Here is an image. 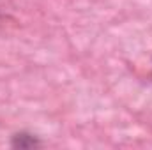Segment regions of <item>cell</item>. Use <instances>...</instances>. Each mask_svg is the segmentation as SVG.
Here are the masks:
<instances>
[{"mask_svg": "<svg viewBox=\"0 0 152 150\" xmlns=\"http://www.w3.org/2000/svg\"><path fill=\"white\" fill-rule=\"evenodd\" d=\"M11 145L14 149H34V147H39L41 141H39L36 136L32 134H27V133H18L12 136V141Z\"/></svg>", "mask_w": 152, "mask_h": 150, "instance_id": "cell-1", "label": "cell"}]
</instances>
